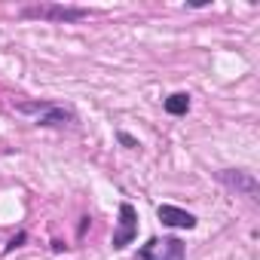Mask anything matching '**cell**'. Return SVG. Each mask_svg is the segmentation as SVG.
<instances>
[{"instance_id": "obj_3", "label": "cell", "mask_w": 260, "mask_h": 260, "mask_svg": "<svg viewBox=\"0 0 260 260\" xmlns=\"http://www.w3.org/2000/svg\"><path fill=\"white\" fill-rule=\"evenodd\" d=\"M217 181H220L223 187H230V190L248 196V199H257V196H260V181H257L251 172H245V169H220V172H217Z\"/></svg>"}, {"instance_id": "obj_10", "label": "cell", "mask_w": 260, "mask_h": 260, "mask_svg": "<svg viewBox=\"0 0 260 260\" xmlns=\"http://www.w3.org/2000/svg\"><path fill=\"white\" fill-rule=\"evenodd\" d=\"M25 239H28V236H25V233H19V236H16V239H13V242H10V248H19V245H22V242H25Z\"/></svg>"}, {"instance_id": "obj_2", "label": "cell", "mask_w": 260, "mask_h": 260, "mask_svg": "<svg viewBox=\"0 0 260 260\" xmlns=\"http://www.w3.org/2000/svg\"><path fill=\"white\" fill-rule=\"evenodd\" d=\"M16 110L19 113H31L37 119V125H64V122H74V113L68 107H55L49 101H19Z\"/></svg>"}, {"instance_id": "obj_4", "label": "cell", "mask_w": 260, "mask_h": 260, "mask_svg": "<svg viewBox=\"0 0 260 260\" xmlns=\"http://www.w3.org/2000/svg\"><path fill=\"white\" fill-rule=\"evenodd\" d=\"M135 236H138V211H135V205L122 202V205H119V226H116V233H113V248L122 251L125 245L135 242Z\"/></svg>"}, {"instance_id": "obj_6", "label": "cell", "mask_w": 260, "mask_h": 260, "mask_svg": "<svg viewBox=\"0 0 260 260\" xmlns=\"http://www.w3.org/2000/svg\"><path fill=\"white\" fill-rule=\"evenodd\" d=\"M162 107H166V113H172V116H184V113L190 110V95H187V92H175V95H169V98L162 101Z\"/></svg>"}, {"instance_id": "obj_8", "label": "cell", "mask_w": 260, "mask_h": 260, "mask_svg": "<svg viewBox=\"0 0 260 260\" xmlns=\"http://www.w3.org/2000/svg\"><path fill=\"white\" fill-rule=\"evenodd\" d=\"M156 245H159V242H156V239H150V242L141 248V254H138L135 260H153V251H156Z\"/></svg>"}, {"instance_id": "obj_1", "label": "cell", "mask_w": 260, "mask_h": 260, "mask_svg": "<svg viewBox=\"0 0 260 260\" xmlns=\"http://www.w3.org/2000/svg\"><path fill=\"white\" fill-rule=\"evenodd\" d=\"M89 10L83 7H68V4H34V7H25L22 10V19H40V22H80L86 19Z\"/></svg>"}, {"instance_id": "obj_5", "label": "cell", "mask_w": 260, "mask_h": 260, "mask_svg": "<svg viewBox=\"0 0 260 260\" xmlns=\"http://www.w3.org/2000/svg\"><path fill=\"white\" fill-rule=\"evenodd\" d=\"M156 214L166 226H178V230H193L196 226V214H190L187 208H178V205H159Z\"/></svg>"}, {"instance_id": "obj_7", "label": "cell", "mask_w": 260, "mask_h": 260, "mask_svg": "<svg viewBox=\"0 0 260 260\" xmlns=\"http://www.w3.org/2000/svg\"><path fill=\"white\" fill-rule=\"evenodd\" d=\"M184 257H187V248H184V242H181L178 236H169V239L162 242L159 260H184Z\"/></svg>"}, {"instance_id": "obj_9", "label": "cell", "mask_w": 260, "mask_h": 260, "mask_svg": "<svg viewBox=\"0 0 260 260\" xmlns=\"http://www.w3.org/2000/svg\"><path fill=\"white\" fill-rule=\"evenodd\" d=\"M116 141H119L122 147H128V150H135V147H138V138H132L128 132H116Z\"/></svg>"}]
</instances>
